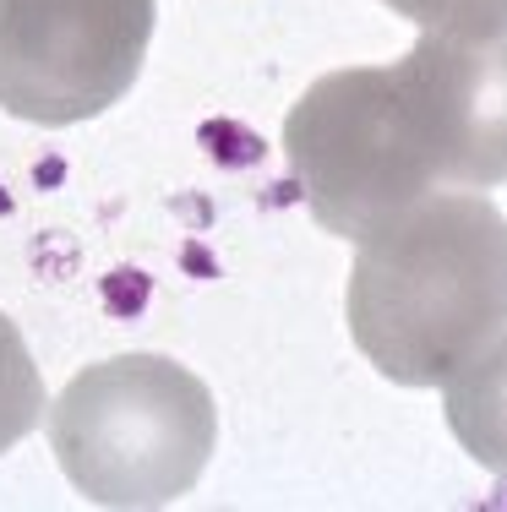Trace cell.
<instances>
[{"label": "cell", "instance_id": "obj_6", "mask_svg": "<svg viewBox=\"0 0 507 512\" xmlns=\"http://www.w3.org/2000/svg\"><path fill=\"white\" fill-rule=\"evenodd\" d=\"M442 409L458 447L480 469L507 474V327L442 382Z\"/></svg>", "mask_w": 507, "mask_h": 512}, {"label": "cell", "instance_id": "obj_8", "mask_svg": "<svg viewBox=\"0 0 507 512\" xmlns=\"http://www.w3.org/2000/svg\"><path fill=\"white\" fill-rule=\"evenodd\" d=\"M393 17H409L420 33H502L507 0H382Z\"/></svg>", "mask_w": 507, "mask_h": 512}, {"label": "cell", "instance_id": "obj_5", "mask_svg": "<svg viewBox=\"0 0 507 512\" xmlns=\"http://www.w3.org/2000/svg\"><path fill=\"white\" fill-rule=\"evenodd\" d=\"M431 175L458 191L507 180V28L502 33H420L393 66Z\"/></svg>", "mask_w": 507, "mask_h": 512}, {"label": "cell", "instance_id": "obj_4", "mask_svg": "<svg viewBox=\"0 0 507 512\" xmlns=\"http://www.w3.org/2000/svg\"><path fill=\"white\" fill-rule=\"evenodd\" d=\"M153 39V0H0V109L82 126L131 93Z\"/></svg>", "mask_w": 507, "mask_h": 512}, {"label": "cell", "instance_id": "obj_2", "mask_svg": "<svg viewBox=\"0 0 507 512\" xmlns=\"http://www.w3.org/2000/svg\"><path fill=\"white\" fill-rule=\"evenodd\" d=\"M50 447L93 507H169L219 447V409L202 376L164 355H115L71 376L50 404Z\"/></svg>", "mask_w": 507, "mask_h": 512}, {"label": "cell", "instance_id": "obj_1", "mask_svg": "<svg viewBox=\"0 0 507 512\" xmlns=\"http://www.w3.org/2000/svg\"><path fill=\"white\" fill-rule=\"evenodd\" d=\"M355 246L349 338L388 382H448L507 327V218L480 191H431Z\"/></svg>", "mask_w": 507, "mask_h": 512}, {"label": "cell", "instance_id": "obj_3", "mask_svg": "<svg viewBox=\"0 0 507 512\" xmlns=\"http://www.w3.org/2000/svg\"><path fill=\"white\" fill-rule=\"evenodd\" d=\"M284 153L311 218L338 240L371 235L437 191L393 66H349L311 82L284 120Z\"/></svg>", "mask_w": 507, "mask_h": 512}, {"label": "cell", "instance_id": "obj_7", "mask_svg": "<svg viewBox=\"0 0 507 512\" xmlns=\"http://www.w3.org/2000/svg\"><path fill=\"white\" fill-rule=\"evenodd\" d=\"M44 425V382L33 365L28 344H22L17 322L0 311V453L28 442Z\"/></svg>", "mask_w": 507, "mask_h": 512}]
</instances>
